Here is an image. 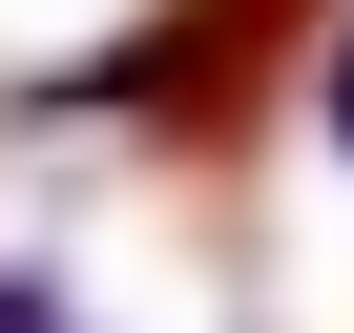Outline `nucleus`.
<instances>
[{
    "label": "nucleus",
    "instance_id": "2",
    "mask_svg": "<svg viewBox=\"0 0 354 333\" xmlns=\"http://www.w3.org/2000/svg\"><path fill=\"white\" fill-rule=\"evenodd\" d=\"M0 333H63V292H42V271H0Z\"/></svg>",
    "mask_w": 354,
    "mask_h": 333
},
{
    "label": "nucleus",
    "instance_id": "1",
    "mask_svg": "<svg viewBox=\"0 0 354 333\" xmlns=\"http://www.w3.org/2000/svg\"><path fill=\"white\" fill-rule=\"evenodd\" d=\"M313 104H333V146H354V0H333V63H313Z\"/></svg>",
    "mask_w": 354,
    "mask_h": 333
}]
</instances>
